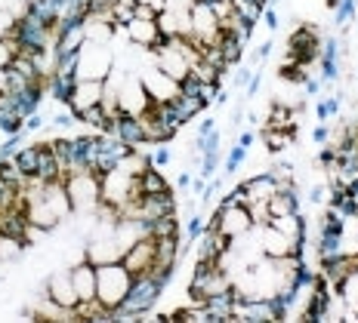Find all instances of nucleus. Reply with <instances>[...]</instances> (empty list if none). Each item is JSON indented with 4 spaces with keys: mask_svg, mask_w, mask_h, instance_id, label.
<instances>
[{
    "mask_svg": "<svg viewBox=\"0 0 358 323\" xmlns=\"http://www.w3.org/2000/svg\"><path fill=\"white\" fill-rule=\"evenodd\" d=\"M133 280H136V277L127 271L124 262L99 265L96 268V302L102 308H108V311L121 308L124 299L130 296V290H133Z\"/></svg>",
    "mask_w": 358,
    "mask_h": 323,
    "instance_id": "f257e3e1",
    "label": "nucleus"
},
{
    "mask_svg": "<svg viewBox=\"0 0 358 323\" xmlns=\"http://www.w3.org/2000/svg\"><path fill=\"white\" fill-rule=\"evenodd\" d=\"M164 287H167V283H164L161 277H155L152 271L143 274V277H136V280H133L130 296L124 299V305L111 311V320H117V323H133L143 311H148V308L158 305Z\"/></svg>",
    "mask_w": 358,
    "mask_h": 323,
    "instance_id": "f03ea898",
    "label": "nucleus"
},
{
    "mask_svg": "<svg viewBox=\"0 0 358 323\" xmlns=\"http://www.w3.org/2000/svg\"><path fill=\"white\" fill-rule=\"evenodd\" d=\"M65 188L74 206V216L99 213L102 206V176L93 170H69L65 172Z\"/></svg>",
    "mask_w": 358,
    "mask_h": 323,
    "instance_id": "7ed1b4c3",
    "label": "nucleus"
},
{
    "mask_svg": "<svg viewBox=\"0 0 358 323\" xmlns=\"http://www.w3.org/2000/svg\"><path fill=\"white\" fill-rule=\"evenodd\" d=\"M207 225L220 228L229 240H241V237H248L250 231L257 228L250 209L248 206H238V204H229V200H220V206L213 209V216H210V222H207ZM207 225H204V228H207Z\"/></svg>",
    "mask_w": 358,
    "mask_h": 323,
    "instance_id": "20e7f679",
    "label": "nucleus"
},
{
    "mask_svg": "<svg viewBox=\"0 0 358 323\" xmlns=\"http://www.w3.org/2000/svg\"><path fill=\"white\" fill-rule=\"evenodd\" d=\"M115 68V52L102 43H84L78 52V80H106Z\"/></svg>",
    "mask_w": 358,
    "mask_h": 323,
    "instance_id": "39448f33",
    "label": "nucleus"
},
{
    "mask_svg": "<svg viewBox=\"0 0 358 323\" xmlns=\"http://www.w3.org/2000/svg\"><path fill=\"white\" fill-rule=\"evenodd\" d=\"M139 80H143L148 99H152L155 105H170L182 96L179 80H173L170 74H164L158 65H145V68H139Z\"/></svg>",
    "mask_w": 358,
    "mask_h": 323,
    "instance_id": "423d86ee",
    "label": "nucleus"
},
{
    "mask_svg": "<svg viewBox=\"0 0 358 323\" xmlns=\"http://www.w3.org/2000/svg\"><path fill=\"white\" fill-rule=\"evenodd\" d=\"M148 105H152V99H148L139 74H124V80L117 84V108H121V114L139 117Z\"/></svg>",
    "mask_w": 358,
    "mask_h": 323,
    "instance_id": "0eeeda50",
    "label": "nucleus"
},
{
    "mask_svg": "<svg viewBox=\"0 0 358 323\" xmlns=\"http://www.w3.org/2000/svg\"><path fill=\"white\" fill-rule=\"evenodd\" d=\"M259 243H263V253L268 259H287V255H300L303 253V243L290 240L287 234H281L275 225H259Z\"/></svg>",
    "mask_w": 358,
    "mask_h": 323,
    "instance_id": "6e6552de",
    "label": "nucleus"
},
{
    "mask_svg": "<svg viewBox=\"0 0 358 323\" xmlns=\"http://www.w3.org/2000/svg\"><path fill=\"white\" fill-rule=\"evenodd\" d=\"M43 292H47V296L53 299V302H59L62 308H78L80 305L69 268H62V271H50L47 277H43Z\"/></svg>",
    "mask_w": 358,
    "mask_h": 323,
    "instance_id": "1a4fd4ad",
    "label": "nucleus"
},
{
    "mask_svg": "<svg viewBox=\"0 0 358 323\" xmlns=\"http://www.w3.org/2000/svg\"><path fill=\"white\" fill-rule=\"evenodd\" d=\"M102 93H106V80H74V87L69 93L71 111L74 114H80V111L102 105Z\"/></svg>",
    "mask_w": 358,
    "mask_h": 323,
    "instance_id": "9d476101",
    "label": "nucleus"
},
{
    "mask_svg": "<svg viewBox=\"0 0 358 323\" xmlns=\"http://www.w3.org/2000/svg\"><path fill=\"white\" fill-rule=\"evenodd\" d=\"M121 262L127 265V271H130L133 277L148 274V271H152V265H155V237L148 234V237L139 240V243H133L130 250L124 253Z\"/></svg>",
    "mask_w": 358,
    "mask_h": 323,
    "instance_id": "9b49d317",
    "label": "nucleus"
},
{
    "mask_svg": "<svg viewBox=\"0 0 358 323\" xmlns=\"http://www.w3.org/2000/svg\"><path fill=\"white\" fill-rule=\"evenodd\" d=\"M124 250L117 246L115 234L111 237H90L87 240V262H93L96 268L99 265H111V262H121Z\"/></svg>",
    "mask_w": 358,
    "mask_h": 323,
    "instance_id": "f8f14e48",
    "label": "nucleus"
},
{
    "mask_svg": "<svg viewBox=\"0 0 358 323\" xmlns=\"http://www.w3.org/2000/svg\"><path fill=\"white\" fill-rule=\"evenodd\" d=\"M127 37H130V43L145 47V50H155L164 40L161 31H158V22L155 19H136V16L127 22Z\"/></svg>",
    "mask_w": 358,
    "mask_h": 323,
    "instance_id": "ddd939ff",
    "label": "nucleus"
},
{
    "mask_svg": "<svg viewBox=\"0 0 358 323\" xmlns=\"http://www.w3.org/2000/svg\"><path fill=\"white\" fill-rule=\"evenodd\" d=\"M84 43H87L84 19H80V22H69V25L59 28V34H56V52H59V56H78Z\"/></svg>",
    "mask_w": 358,
    "mask_h": 323,
    "instance_id": "4468645a",
    "label": "nucleus"
},
{
    "mask_svg": "<svg viewBox=\"0 0 358 323\" xmlns=\"http://www.w3.org/2000/svg\"><path fill=\"white\" fill-rule=\"evenodd\" d=\"M69 271H71V283H74V290H78L80 305L93 302V299H96V265L84 259L80 265H71Z\"/></svg>",
    "mask_w": 358,
    "mask_h": 323,
    "instance_id": "2eb2a0df",
    "label": "nucleus"
},
{
    "mask_svg": "<svg viewBox=\"0 0 358 323\" xmlns=\"http://www.w3.org/2000/svg\"><path fill=\"white\" fill-rule=\"evenodd\" d=\"M143 237H148V225L143 222V219H117V225H115V240H117V246L127 253L133 243H139Z\"/></svg>",
    "mask_w": 358,
    "mask_h": 323,
    "instance_id": "dca6fc26",
    "label": "nucleus"
},
{
    "mask_svg": "<svg viewBox=\"0 0 358 323\" xmlns=\"http://www.w3.org/2000/svg\"><path fill=\"white\" fill-rule=\"evenodd\" d=\"M31 250V246L25 243L19 234H10V231H0V259L13 262V265H19L22 259H25V253Z\"/></svg>",
    "mask_w": 358,
    "mask_h": 323,
    "instance_id": "f3484780",
    "label": "nucleus"
},
{
    "mask_svg": "<svg viewBox=\"0 0 358 323\" xmlns=\"http://www.w3.org/2000/svg\"><path fill=\"white\" fill-rule=\"evenodd\" d=\"M268 225H275L281 234H287L290 240H296V243H303V240H306V219H303V213L278 216V219H268Z\"/></svg>",
    "mask_w": 358,
    "mask_h": 323,
    "instance_id": "a211bd4d",
    "label": "nucleus"
},
{
    "mask_svg": "<svg viewBox=\"0 0 358 323\" xmlns=\"http://www.w3.org/2000/svg\"><path fill=\"white\" fill-rule=\"evenodd\" d=\"M139 191L143 194H164V191H173L170 182L164 179V172L158 167H148L143 176H139Z\"/></svg>",
    "mask_w": 358,
    "mask_h": 323,
    "instance_id": "6ab92c4d",
    "label": "nucleus"
},
{
    "mask_svg": "<svg viewBox=\"0 0 358 323\" xmlns=\"http://www.w3.org/2000/svg\"><path fill=\"white\" fill-rule=\"evenodd\" d=\"M155 22H158V31H161L164 40H167V37H182V22H179L176 13L161 10L158 16H155Z\"/></svg>",
    "mask_w": 358,
    "mask_h": 323,
    "instance_id": "aec40b11",
    "label": "nucleus"
},
{
    "mask_svg": "<svg viewBox=\"0 0 358 323\" xmlns=\"http://www.w3.org/2000/svg\"><path fill=\"white\" fill-rule=\"evenodd\" d=\"M16 56H19V43L13 40V37H3L0 40V68H13V62H16Z\"/></svg>",
    "mask_w": 358,
    "mask_h": 323,
    "instance_id": "412c9836",
    "label": "nucleus"
},
{
    "mask_svg": "<svg viewBox=\"0 0 358 323\" xmlns=\"http://www.w3.org/2000/svg\"><path fill=\"white\" fill-rule=\"evenodd\" d=\"M13 28H16V19H13L10 13H3V10H0V40H3V37H10Z\"/></svg>",
    "mask_w": 358,
    "mask_h": 323,
    "instance_id": "4be33fe9",
    "label": "nucleus"
},
{
    "mask_svg": "<svg viewBox=\"0 0 358 323\" xmlns=\"http://www.w3.org/2000/svg\"><path fill=\"white\" fill-rule=\"evenodd\" d=\"M6 89H10V71L0 68V93H6Z\"/></svg>",
    "mask_w": 358,
    "mask_h": 323,
    "instance_id": "5701e85b",
    "label": "nucleus"
},
{
    "mask_svg": "<svg viewBox=\"0 0 358 323\" xmlns=\"http://www.w3.org/2000/svg\"><path fill=\"white\" fill-rule=\"evenodd\" d=\"M28 3H31V6H41V3H47V0H28Z\"/></svg>",
    "mask_w": 358,
    "mask_h": 323,
    "instance_id": "b1692460",
    "label": "nucleus"
},
{
    "mask_svg": "<svg viewBox=\"0 0 358 323\" xmlns=\"http://www.w3.org/2000/svg\"><path fill=\"white\" fill-rule=\"evenodd\" d=\"M226 3H235V0H226Z\"/></svg>",
    "mask_w": 358,
    "mask_h": 323,
    "instance_id": "393cba45",
    "label": "nucleus"
}]
</instances>
